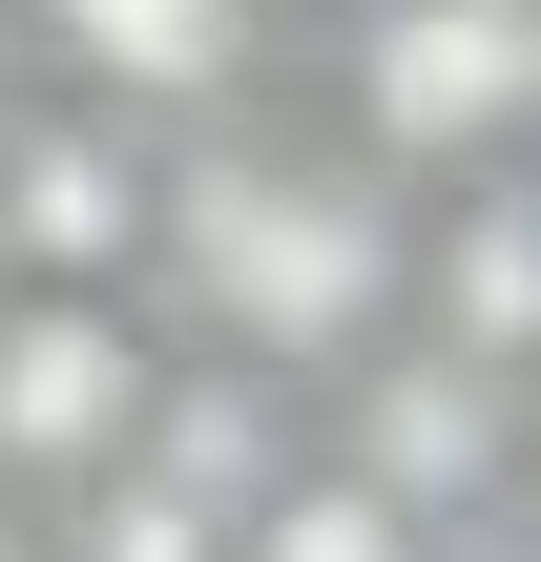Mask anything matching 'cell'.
Returning a JSON list of instances; mask_svg holds the SVG:
<instances>
[{
	"mask_svg": "<svg viewBox=\"0 0 541 562\" xmlns=\"http://www.w3.org/2000/svg\"><path fill=\"white\" fill-rule=\"evenodd\" d=\"M167 396L146 292H0V501H83Z\"/></svg>",
	"mask_w": 541,
	"mask_h": 562,
	"instance_id": "cell-3",
	"label": "cell"
},
{
	"mask_svg": "<svg viewBox=\"0 0 541 562\" xmlns=\"http://www.w3.org/2000/svg\"><path fill=\"white\" fill-rule=\"evenodd\" d=\"M0 562H63V542H42V521H0Z\"/></svg>",
	"mask_w": 541,
	"mask_h": 562,
	"instance_id": "cell-11",
	"label": "cell"
},
{
	"mask_svg": "<svg viewBox=\"0 0 541 562\" xmlns=\"http://www.w3.org/2000/svg\"><path fill=\"white\" fill-rule=\"evenodd\" d=\"M334 125L396 188L541 167V0H334Z\"/></svg>",
	"mask_w": 541,
	"mask_h": 562,
	"instance_id": "cell-2",
	"label": "cell"
},
{
	"mask_svg": "<svg viewBox=\"0 0 541 562\" xmlns=\"http://www.w3.org/2000/svg\"><path fill=\"white\" fill-rule=\"evenodd\" d=\"M521 521H541V396H521Z\"/></svg>",
	"mask_w": 541,
	"mask_h": 562,
	"instance_id": "cell-9",
	"label": "cell"
},
{
	"mask_svg": "<svg viewBox=\"0 0 541 562\" xmlns=\"http://www.w3.org/2000/svg\"><path fill=\"white\" fill-rule=\"evenodd\" d=\"M313 417H334V459H354V480H396L417 521L521 501V375H480V355H438V334H375Z\"/></svg>",
	"mask_w": 541,
	"mask_h": 562,
	"instance_id": "cell-6",
	"label": "cell"
},
{
	"mask_svg": "<svg viewBox=\"0 0 541 562\" xmlns=\"http://www.w3.org/2000/svg\"><path fill=\"white\" fill-rule=\"evenodd\" d=\"M229 562H438V521H417L396 480H354V459L313 438V459H292V480H271L250 521H229Z\"/></svg>",
	"mask_w": 541,
	"mask_h": 562,
	"instance_id": "cell-8",
	"label": "cell"
},
{
	"mask_svg": "<svg viewBox=\"0 0 541 562\" xmlns=\"http://www.w3.org/2000/svg\"><path fill=\"white\" fill-rule=\"evenodd\" d=\"M0 104H21V0H0Z\"/></svg>",
	"mask_w": 541,
	"mask_h": 562,
	"instance_id": "cell-10",
	"label": "cell"
},
{
	"mask_svg": "<svg viewBox=\"0 0 541 562\" xmlns=\"http://www.w3.org/2000/svg\"><path fill=\"white\" fill-rule=\"evenodd\" d=\"M271 42H292V0H21V83H63L146 146L271 104Z\"/></svg>",
	"mask_w": 541,
	"mask_h": 562,
	"instance_id": "cell-4",
	"label": "cell"
},
{
	"mask_svg": "<svg viewBox=\"0 0 541 562\" xmlns=\"http://www.w3.org/2000/svg\"><path fill=\"white\" fill-rule=\"evenodd\" d=\"M146 313H167L188 355H250V375H292V396H334V375L417 313V188H396L334 104H313V125L229 104V125L167 146Z\"/></svg>",
	"mask_w": 541,
	"mask_h": 562,
	"instance_id": "cell-1",
	"label": "cell"
},
{
	"mask_svg": "<svg viewBox=\"0 0 541 562\" xmlns=\"http://www.w3.org/2000/svg\"><path fill=\"white\" fill-rule=\"evenodd\" d=\"M146 229H167V146L21 83L0 104V292H146Z\"/></svg>",
	"mask_w": 541,
	"mask_h": 562,
	"instance_id": "cell-5",
	"label": "cell"
},
{
	"mask_svg": "<svg viewBox=\"0 0 541 562\" xmlns=\"http://www.w3.org/2000/svg\"><path fill=\"white\" fill-rule=\"evenodd\" d=\"M396 334H438V355H480V375L541 396V167L417 188V313Z\"/></svg>",
	"mask_w": 541,
	"mask_h": 562,
	"instance_id": "cell-7",
	"label": "cell"
}]
</instances>
